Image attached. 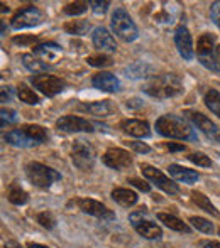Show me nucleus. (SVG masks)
Segmentation results:
<instances>
[{"instance_id":"cd10ccee","label":"nucleus","mask_w":220,"mask_h":248,"mask_svg":"<svg viewBox=\"0 0 220 248\" xmlns=\"http://www.w3.org/2000/svg\"><path fill=\"white\" fill-rule=\"evenodd\" d=\"M7 199H9L12 204L22 206L29 201V196H27V193L19 186V184H12V186L9 187V191H7Z\"/></svg>"},{"instance_id":"412c9836","label":"nucleus","mask_w":220,"mask_h":248,"mask_svg":"<svg viewBox=\"0 0 220 248\" xmlns=\"http://www.w3.org/2000/svg\"><path fill=\"white\" fill-rule=\"evenodd\" d=\"M80 108H82L83 111H88V113L95 115V117H102V118L110 117L112 113L117 111V107H115L110 100H100V101H93V103H85Z\"/></svg>"},{"instance_id":"a878e982","label":"nucleus","mask_w":220,"mask_h":248,"mask_svg":"<svg viewBox=\"0 0 220 248\" xmlns=\"http://www.w3.org/2000/svg\"><path fill=\"white\" fill-rule=\"evenodd\" d=\"M191 201H193L200 209H203L205 213H208V215H212V216L220 215V213L217 211V208L212 204L210 199H208L207 196H203L202 193H198V191H193V193H191Z\"/></svg>"},{"instance_id":"f704fd0d","label":"nucleus","mask_w":220,"mask_h":248,"mask_svg":"<svg viewBox=\"0 0 220 248\" xmlns=\"http://www.w3.org/2000/svg\"><path fill=\"white\" fill-rule=\"evenodd\" d=\"M37 223H39V225L43 226V228L53 230L54 226H56V218H54L53 213L43 211V213H39V215H37Z\"/></svg>"},{"instance_id":"aec40b11","label":"nucleus","mask_w":220,"mask_h":248,"mask_svg":"<svg viewBox=\"0 0 220 248\" xmlns=\"http://www.w3.org/2000/svg\"><path fill=\"white\" fill-rule=\"evenodd\" d=\"M168 172H169V176L173 177L174 181L183 183V184H195L200 179L197 170L186 169V167L180 166V164H171V166L168 167Z\"/></svg>"},{"instance_id":"a19ab883","label":"nucleus","mask_w":220,"mask_h":248,"mask_svg":"<svg viewBox=\"0 0 220 248\" xmlns=\"http://www.w3.org/2000/svg\"><path fill=\"white\" fill-rule=\"evenodd\" d=\"M210 16H212V20L215 22V26L220 29V2H214L210 7Z\"/></svg>"},{"instance_id":"473e14b6","label":"nucleus","mask_w":220,"mask_h":248,"mask_svg":"<svg viewBox=\"0 0 220 248\" xmlns=\"http://www.w3.org/2000/svg\"><path fill=\"white\" fill-rule=\"evenodd\" d=\"M188 221H190L191 225H193V228H197L198 232L207 233V235H212V233H214V225H212L208 219L202 218V216H190Z\"/></svg>"},{"instance_id":"4c0bfd02","label":"nucleus","mask_w":220,"mask_h":248,"mask_svg":"<svg viewBox=\"0 0 220 248\" xmlns=\"http://www.w3.org/2000/svg\"><path fill=\"white\" fill-rule=\"evenodd\" d=\"M0 118H2V127L12 125V124H16V122H17V111L3 107L2 111H0Z\"/></svg>"},{"instance_id":"5701e85b","label":"nucleus","mask_w":220,"mask_h":248,"mask_svg":"<svg viewBox=\"0 0 220 248\" xmlns=\"http://www.w3.org/2000/svg\"><path fill=\"white\" fill-rule=\"evenodd\" d=\"M158 219L161 223H165V226H168L169 230L173 232H178V233H190L191 228L183 223V219H180L178 216L174 215H168V213H158Z\"/></svg>"},{"instance_id":"393cba45","label":"nucleus","mask_w":220,"mask_h":248,"mask_svg":"<svg viewBox=\"0 0 220 248\" xmlns=\"http://www.w3.org/2000/svg\"><path fill=\"white\" fill-rule=\"evenodd\" d=\"M152 71V68L149 64H146V62L142 61H137V62H132L131 66H127V68L124 69L125 76L127 78H144V76H149V73Z\"/></svg>"},{"instance_id":"7ed1b4c3","label":"nucleus","mask_w":220,"mask_h":248,"mask_svg":"<svg viewBox=\"0 0 220 248\" xmlns=\"http://www.w3.org/2000/svg\"><path fill=\"white\" fill-rule=\"evenodd\" d=\"M110 26L112 31L120 37L125 43H132L139 37V29L135 26V22L131 19L129 12L124 9V7H117L112 14L110 19Z\"/></svg>"},{"instance_id":"f8f14e48","label":"nucleus","mask_w":220,"mask_h":248,"mask_svg":"<svg viewBox=\"0 0 220 248\" xmlns=\"http://www.w3.org/2000/svg\"><path fill=\"white\" fill-rule=\"evenodd\" d=\"M75 204L78 206L80 211H83L85 215L95 216L99 219H103V221H114L115 219V213L112 209L107 208L105 204H102L100 201H95V199H76Z\"/></svg>"},{"instance_id":"5fc2aeb1","label":"nucleus","mask_w":220,"mask_h":248,"mask_svg":"<svg viewBox=\"0 0 220 248\" xmlns=\"http://www.w3.org/2000/svg\"><path fill=\"white\" fill-rule=\"evenodd\" d=\"M5 248H10V247H5Z\"/></svg>"},{"instance_id":"6e6552de","label":"nucleus","mask_w":220,"mask_h":248,"mask_svg":"<svg viewBox=\"0 0 220 248\" xmlns=\"http://www.w3.org/2000/svg\"><path fill=\"white\" fill-rule=\"evenodd\" d=\"M43 20H44V14L41 12L37 7L29 5V7H26V9L19 10V12L12 17L10 26H12V29L20 31V29H29V27L39 26Z\"/></svg>"},{"instance_id":"72a5a7b5","label":"nucleus","mask_w":220,"mask_h":248,"mask_svg":"<svg viewBox=\"0 0 220 248\" xmlns=\"http://www.w3.org/2000/svg\"><path fill=\"white\" fill-rule=\"evenodd\" d=\"M86 62L90 66H95V68H107L112 64V58L107 54H97V56H88Z\"/></svg>"},{"instance_id":"8fccbe9b","label":"nucleus","mask_w":220,"mask_h":248,"mask_svg":"<svg viewBox=\"0 0 220 248\" xmlns=\"http://www.w3.org/2000/svg\"><path fill=\"white\" fill-rule=\"evenodd\" d=\"M27 248H48V247L39 245V243H29V245H27Z\"/></svg>"},{"instance_id":"f03ea898","label":"nucleus","mask_w":220,"mask_h":248,"mask_svg":"<svg viewBox=\"0 0 220 248\" xmlns=\"http://www.w3.org/2000/svg\"><path fill=\"white\" fill-rule=\"evenodd\" d=\"M142 92L156 100H168L183 93V83L174 75H163L154 76L149 81L144 83Z\"/></svg>"},{"instance_id":"9b49d317","label":"nucleus","mask_w":220,"mask_h":248,"mask_svg":"<svg viewBox=\"0 0 220 248\" xmlns=\"http://www.w3.org/2000/svg\"><path fill=\"white\" fill-rule=\"evenodd\" d=\"M31 83H33L37 92H41L46 96H56L66 88V83L61 78H56L53 75H46V73L31 76Z\"/></svg>"},{"instance_id":"ddd939ff","label":"nucleus","mask_w":220,"mask_h":248,"mask_svg":"<svg viewBox=\"0 0 220 248\" xmlns=\"http://www.w3.org/2000/svg\"><path fill=\"white\" fill-rule=\"evenodd\" d=\"M56 128L66 134H76V132H93V124L82 117H75V115H66L56 120Z\"/></svg>"},{"instance_id":"864d4df0","label":"nucleus","mask_w":220,"mask_h":248,"mask_svg":"<svg viewBox=\"0 0 220 248\" xmlns=\"http://www.w3.org/2000/svg\"><path fill=\"white\" fill-rule=\"evenodd\" d=\"M219 235H220V230H219Z\"/></svg>"},{"instance_id":"58836bf2","label":"nucleus","mask_w":220,"mask_h":248,"mask_svg":"<svg viewBox=\"0 0 220 248\" xmlns=\"http://www.w3.org/2000/svg\"><path fill=\"white\" fill-rule=\"evenodd\" d=\"M90 7H92V10L97 14V16H103V14L109 10L110 7V2L109 0H90Z\"/></svg>"},{"instance_id":"2eb2a0df","label":"nucleus","mask_w":220,"mask_h":248,"mask_svg":"<svg viewBox=\"0 0 220 248\" xmlns=\"http://www.w3.org/2000/svg\"><path fill=\"white\" fill-rule=\"evenodd\" d=\"M174 44L178 47V52L183 59L191 61L195 56V47H193V39H191L190 31L185 26H178L174 31Z\"/></svg>"},{"instance_id":"b1692460","label":"nucleus","mask_w":220,"mask_h":248,"mask_svg":"<svg viewBox=\"0 0 220 248\" xmlns=\"http://www.w3.org/2000/svg\"><path fill=\"white\" fill-rule=\"evenodd\" d=\"M112 199H114L117 204L124 206V208H129V206H134L137 202V194L131 189H125V187H115L112 191Z\"/></svg>"},{"instance_id":"3c124183","label":"nucleus","mask_w":220,"mask_h":248,"mask_svg":"<svg viewBox=\"0 0 220 248\" xmlns=\"http://www.w3.org/2000/svg\"><path fill=\"white\" fill-rule=\"evenodd\" d=\"M0 7H2V14H5V12L9 14V12H10V9H9V7H7V5H5V3H2V5H0Z\"/></svg>"},{"instance_id":"2f4dec72","label":"nucleus","mask_w":220,"mask_h":248,"mask_svg":"<svg viewBox=\"0 0 220 248\" xmlns=\"http://www.w3.org/2000/svg\"><path fill=\"white\" fill-rule=\"evenodd\" d=\"M203 101H205V105L210 108V111H214L220 118V93L217 90H208V92L205 93Z\"/></svg>"},{"instance_id":"c9c22d12","label":"nucleus","mask_w":220,"mask_h":248,"mask_svg":"<svg viewBox=\"0 0 220 248\" xmlns=\"http://www.w3.org/2000/svg\"><path fill=\"white\" fill-rule=\"evenodd\" d=\"M88 5L90 3L86 2H71L65 7V14L66 16H80V14H83L88 9Z\"/></svg>"},{"instance_id":"a211bd4d","label":"nucleus","mask_w":220,"mask_h":248,"mask_svg":"<svg viewBox=\"0 0 220 248\" xmlns=\"http://www.w3.org/2000/svg\"><path fill=\"white\" fill-rule=\"evenodd\" d=\"M120 128L124 134L131 135V137L137 139H148L151 137V128L149 124L144 120H135V118H129V120L120 122Z\"/></svg>"},{"instance_id":"4468645a","label":"nucleus","mask_w":220,"mask_h":248,"mask_svg":"<svg viewBox=\"0 0 220 248\" xmlns=\"http://www.w3.org/2000/svg\"><path fill=\"white\" fill-rule=\"evenodd\" d=\"M102 162L114 170H124L132 166V157L124 149H109L102 157Z\"/></svg>"},{"instance_id":"79ce46f5","label":"nucleus","mask_w":220,"mask_h":248,"mask_svg":"<svg viewBox=\"0 0 220 248\" xmlns=\"http://www.w3.org/2000/svg\"><path fill=\"white\" fill-rule=\"evenodd\" d=\"M36 41H37V37L29 36V37H14L12 43L17 44V46H20V47H26V46H29V44H34Z\"/></svg>"},{"instance_id":"bb28decb","label":"nucleus","mask_w":220,"mask_h":248,"mask_svg":"<svg viewBox=\"0 0 220 248\" xmlns=\"http://www.w3.org/2000/svg\"><path fill=\"white\" fill-rule=\"evenodd\" d=\"M22 64L26 66L31 73H34V75H36V73L46 71V69L50 68L46 62H43L39 58H37V56H34L33 52H31V54H24L22 56Z\"/></svg>"},{"instance_id":"f3484780","label":"nucleus","mask_w":220,"mask_h":248,"mask_svg":"<svg viewBox=\"0 0 220 248\" xmlns=\"http://www.w3.org/2000/svg\"><path fill=\"white\" fill-rule=\"evenodd\" d=\"M92 43L93 46L102 52H115L117 49V44H115V39L112 37V34L109 32V29L99 26L93 29L92 32Z\"/></svg>"},{"instance_id":"c03bdc74","label":"nucleus","mask_w":220,"mask_h":248,"mask_svg":"<svg viewBox=\"0 0 220 248\" xmlns=\"http://www.w3.org/2000/svg\"><path fill=\"white\" fill-rule=\"evenodd\" d=\"M12 88L10 86H3L2 88V103H9L12 100Z\"/></svg>"},{"instance_id":"f257e3e1","label":"nucleus","mask_w":220,"mask_h":248,"mask_svg":"<svg viewBox=\"0 0 220 248\" xmlns=\"http://www.w3.org/2000/svg\"><path fill=\"white\" fill-rule=\"evenodd\" d=\"M156 132L163 137L176 140H198L193 127L178 115H161L156 120Z\"/></svg>"},{"instance_id":"9d476101","label":"nucleus","mask_w":220,"mask_h":248,"mask_svg":"<svg viewBox=\"0 0 220 248\" xmlns=\"http://www.w3.org/2000/svg\"><path fill=\"white\" fill-rule=\"evenodd\" d=\"M141 170H142V176H144L146 179L149 181V183L156 184V187H159L161 191H165V193L171 194V196H173V194L180 193V187H178V184L173 183L169 177H166L159 169L149 166V164H142Z\"/></svg>"},{"instance_id":"1a4fd4ad","label":"nucleus","mask_w":220,"mask_h":248,"mask_svg":"<svg viewBox=\"0 0 220 248\" xmlns=\"http://www.w3.org/2000/svg\"><path fill=\"white\" fill-rule=\"evenodd\" d=\"M185 115H186L188 120H190L191 124H193L195 127H197L198 130L205 135V137L210 139L214 144H220V128L210 120V118H207L203 113L195 111V110L185 111Z\"/></svg>"},{"instance_id":"ea45409f","label":"nucleus","mask_w":220,"mask_h":248,"mask_svg":"<svg viewBox=\"0 0 220 248\" xmlns=\"http://www.w3.org/2000/svg\"><path fill=\"white\" fill-rule=\"evenodd\" d=\"M127 183L131 184V186H134L135 189L142 191V193H149V191H151V186H149L146 181L137 179V177H131V179H127Z\"/></svg>"},{"instance_id":"dca6fc26","label":"nucleus","mask_w":220,"mask_h":248,"mask_svg":"<svg viewBox=\"0 0 220 248\" xmlns=\"http://www.w3.org/2000/svg\"><path fill=\"white\" fill-rule=\"evenodd\" d=\"M33 54L37 56V58L43 62H46L48 66H51L61 58L63 49H61V46L56 43H41L33 47Z\"/></svg>"},{"instance_id":"de8ad7c7","label":"nucleus","mask_w":220,"mask_h":248,"mask_svg":"<svg viewBox=\"0 0 220 248\" xmlns=\"http://www.w3.org/2000/svg\"><path fill=\"white\" fill-rule=\"evenodd\" d=\"M202 248H220V242H205L202 243Z\"/></svg>"},{"instance_id":"6e6d98bb","label":"nucleus","mask_w":220,"mask_h":248,"mask_svg":"<svg viewBox=\"0 0 220 248\" xmlns=\"http://www.w3.org/2000/svg\"><path fill=\"white\" fill-rule=\"evenodd\" d=\"M219 155H220V154H219Z\"/></svg>"},{"instance_id":"09e8293b","label":"nucleus","mask_w":220,"mask_h":248,"mask_svg":"<svg viewBox=\"0 0 220 248\" xmlns=\"http://www.w3.org/2000/svg\"><path fill=\"white\" fill-rule=\"evenodd\" d=\"M215 59H217V64H219V68H220V46L215 47Z\"/></svg>"},{"instance_id":"39448f33","label":"nucleus","mask_w":220,"mask_h":248,"mask_svg":"<svg viewBox=\"0 0 220 248\" xmlns=\"http://www.w3.org/2000/svg\"><path fill=\"white\" fill-rule=\"evenodd\" d=\"M129 221L134 226V230L146 240H159L163 236V230L156 225L148 216V211H134L129 215Z\"/></svg>"},{"instance_id":"e433bc0d","label":"nucleus","mask_w":220,"mask_h":248,"mask_svg":"<svg viewBox=\"0 0 220 248\" xmlns=\"http://www.w3.org/2000/svg\"><path fill=\"white\" fill-rule=\"evenodd\" d=\"M188 159H190V162L197 164V166L200 167H210L212 166V160L208 155H205L203 152H193L188 155Z\"/></svg>"},{"instance_id":"49530a36","label":"nucleus","mask_w":220,"mask_h":248,"mask_svg":"<svg viewBox=\"0 0 220 248\" xmlns=\"http://www.w3.org/2000/svg\"><path fill=\"white\" fill-rule=\"evenodd\" d=\"M141 105H142V101L139 100V98L127 100V107H129V108H132V107H141Z\"/></svg>"},{"instance_id":"6ab92c4d","label":"nucleus","mask_w":220,"mask_h":248,"mask_svg":"<svg viewBox=\"0 0 220 248\" xmlns=\"http://www.w3.org/2000/svg\"><path fill=\"white\" fill-rule=\"evenodd\" d=\"M92 85H93V88L100 90V92H107V93H115L120 90V81H118V78L107 71L97 73L92 78Z\"/></svg>"},{"instance_id":"0eeeda50","label":"nucleus","mask_w":220,"mask_h":248,"mask_svg":"<svg viewBox=\"0 0 220 248\" xmlns=\"http://www.w3.org/2000/svg\"><path fill=\"white\" fill-rule=\"evenodd\" d=\"M71 160L80 170H92L95 166V150L86 140L78 139L71 145Z\"/></svg>"},{"instance_id":"603ef678","label":"nucleus","mask_w":220,"mask_h":248,"mask_svg":"<svg viewBox=\"0 0 220 248\" xmlns=\"http://www.w3.org/2000/svg\"><path fill=\"white\" fill-rule=\"evenodd\" d=\"M5 34V22H2V36Z\"/></svg>"},{"instance_id":"7c9ffc66","label":"nucleus","mask_w":220,"mask_h":248,"mask_svg":"<svg viewBox=\"0 0 220 248\" xmlns=\"http://www.w3.org/2000/svg\"><path fill=\"white\" fill-rule=\"evenodd\" d=\"M17 96H19L20 101H24V103L27 105H37L39 103V96L34 93V90H31L27 85H24V83H20L19 86H17Z\"/></svg>"},{"instance_id":"4be33fe9","label":"nucleus","mask_w":220,"mask_h":248,"mask_svg":"<svg viewBox=\"0 0 220 248\" xmlns=\"http://www.w3.org/2000/svg\"><path fill=\"white\" fill-rule=\"evenodd\" d=\"M3 140L7 142V144L14 145V147H34V145H37L36 142L33 140V139L29 137V135L26 134V132L22 130V127L20 128H16V130H10L7 132L5 135H3Z\"/></svg>"},{"instance_id":"c85d7f7f","label":"nucleus","mask_w":220,"mask_h":248,"mask_svg":"<svg viewBox=\"0 0 220 248\" xmlns=\"http://www.w3.org/2000/svg\"><path fill=\"white\" fill-rule=\"evenodd\" d=\"M22 130L26 132L27 135H29L31 139H33L36 144H43V142L48 140V132L44 127H41V125H24Z\"/></svg>"},{"instance_id":"c756f323","label":"nucleus","mask_w":220,"mask_h":248,"mask_svg":"<svg viewBox=\"0 0 220 248\" xmlns=\"http://www.w3.org/2000/svg\"><path fill=\"white\" fill-rule=\"evenodd\" d=\"M90 29L88 20H69L65 24V31L71 36H85Z\"/></svg>"},{"instance_id":"20e7f679","label":"nucleus","mask_w":220,"mask_h":248,"mask_svg":"<svg viewBox=\"0 0 220 248\" xmlns=\"http://www.w3.org/2000/svg\"><path fill=\"white\" fill-rule=\"evenodd\" d=\"M26 176L31 181V184L41 189H48L54 183L61 179V174L53 167H48L41 162H29L26 166Z\"/></svg>"},{"instance_id":"a18cd8bd","label":"nucleus","mask_w":220,"mask_h":248,"mask_svg":"<svg viewBox=\"0 0 220 248\" xmlns=\"http://www.w3.org/2000/svg\"><path fill=\"white\" fill-rule=\"evenodd\" d=\"M166 149H168V150H173V152H176V150H180V152H183V150H186V147H185V145L173 144V142H169V144H166Z\"/></svg>"},{"instance_id":"423d86ee","label":"nucleus","mask_w":220,"mask_h":248,"mask_svg":"<svg viewBox=\"0 0 220 248\" xmlns=\"http://www.w3.org/2000/svg\"><path fill=\"white\" fill-rule=\"evenodd\" d=\"M215 36L214 34H202L197 41V56L198 61L205 66L207 69L215 73H220V68L217 64V59H215Z\"/></svg>"},{"instance_id":"37998d69","label":"nucleus","mask_w":220,"mask_h":248,"mask_svg":"<svg viewBox=\"0 0 220 248\" xmlns=\"http://www.w3.org/2000/svg\"><path fill=\"white\" fill-rule=\"evenodd\" d=\"M127 144L139 154H148L149 150H151V147H149V145H146L144 142H127Z\"/></svg>"}]
</instances>
